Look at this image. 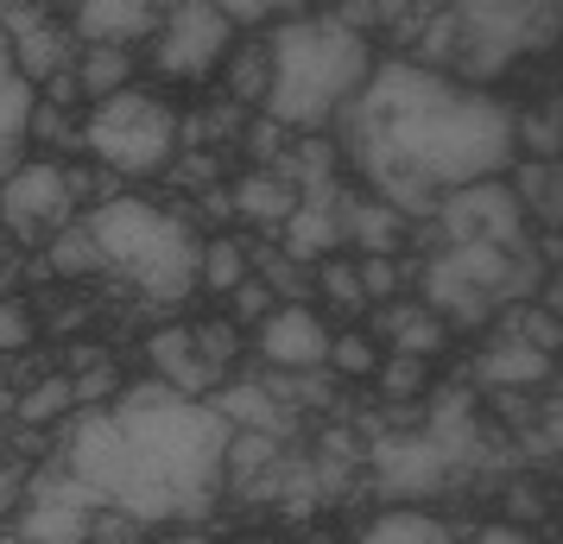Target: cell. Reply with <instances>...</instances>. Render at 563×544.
<instances>
[{
	"label": "cell",
	"instance_id": "10",
	"mask_svg": "<svg viewBox=\"0 0 563 544\" xmlns=\"http://www.w3.org/2000/svg\"><path fill=\"white\" fill-rule=\"evenodd\" d=\"M437 229L443 247H500V254H526V209L512 197L507 178L462 184L450 197H437Z\"/></svg>",
	"mask_w": 563,
	"mask_h": 544
},
{
	"label": "cell",
	"instance_id": "27",
	"mask_svg": "<svg viewBox=\"0 0 563 544\" xmlns=\"http://www.w3.org/2000/svg\"><path fill=\"white\" fill-rule=\"evenodd\" d=\"M500 336L526 342V348L544 355V362H558L563 355V317L544 311V304H507V311H500Z\"/></svg>",
	"mask_w": 563,
	"mask_h": 544
},
{
	"label": "cell",
	"instance_id": "9",
	"mask_svg": "<svg viewBox=\"0 0 563 544\" xmlns=\"http://www.w3.org/2000/svg\"><path fill=\"white\" fill-rule=\"evenodd\" d=\"M234 38L222 7L209 0H184V7H165V26L153 32V45L140 52V64L153 70L158 82H216V70L229 64Z\"/></svg>",
	"mask_w": 563,
	"mask_h": 544
},
{
	"label": "cell",
	"instance_id": "38",
	"mask_svg": "<svg viewBox=\"0 0 563 544\" xmlns=\"http://www.w3.org/2000/svg\"><path fill=\"white\" fill-rule=\"evenodd\" d=\"M558 544H563V539H558Z\"/></svg>",
	"mask_w": 563,
	"mask_h": 544
},
{
	"label": "cell",
	"instance_id": "20",
	"mask_svg": "<svg viewBox=\"0 0 563 544\" xmlns=\"http://www.w3.org/2000/svg\"><path fill=\"white\" fill-rule=\"evenodd\" d=\"M216 77H222V96H229L234 108L260 114V108H266V89H273V52H266V32H260V38H234L229 64H222Z\"/></svg>",
	"mask_w": 563,
	"mask_h": 544
},
{
	"label": "cell",
	"instance_id": "12",
	"mask_svg": "<svg viewBox=\"0 0 563 544\" xmlns=\"http://www.w3.org/2000/svg\"><path fill=\"white\" fill-rule=\"evenodd\" d=\"M77 45H114V52H146L153 32L165 26V7L153 0H82L64 13Z\"/></svg>",
	"mask_w": 563,
	"mask_h": 544
},
{
	"label": "cell",
	"instance_id": "6",
	"mask_svg": "<svg viewBox=\"0 0 563 544\" xmlns=\"http://www.w3.org/2000/svg\"><path fill=\"white\" fill-rule=\"evenodd\" d=\"M82 153L96 171L108 178H158L178 165V146H184V114L172 96L158 89H121L108 102L82 108Z\"/></svg>",
	"mask_w": 563,
	"mask_h": 544
},
{
	"label": "cell",
	"instance_id": "16",
	"mask_svg": "<svg viewBox=\"0 0 563 544\" xmlns=\"http://www.w3.org/2000/svg\"><path fill=\"white\" fill-rule=\"evenodd\" d=\"M298 203H305V197H298V184L285 178L279 165H260L247 178H234V190H229V215H241V222H254V229H266V234H279Z\"/></svg>",
	"mask_w": 563,
	"mask_h": 544
},
{
	"label": "cell",
	"instance_id": "13",
	"mask_svg": "<svg viewBox=\"0 0 563 544\" xmlns=\"http://www.w3.org/2000/svg\"><path fill=\"white\" fill-rule=\"evenodd\" d=\"M273 247H279L298 273H305V266H323V259H342L349 254V241H342V197H335V190L305 197V203L291 209V222L273 234Z\"/></svg>",
	"mask_w": 563,
	"mask_h": 544
},
{
	"label": "cell",
	"instance_id": "23",
	"mask_svg": "<svg viewBox=\"0 0 563 544\" xmlns=\"http://www.w3.org/2000/svg\"><path fill=\"white\" fill-rule=\"evenodd\" d=\"M355 544H456V532L424 507H386L355 532Z\"/></svg>",
	"mask_w": 563,
	"mask_h": 544
},
{
	"label": "cell",
	"instance_id": "24",
	"mask_svg": "<svg viewBox=\"0 0 563 544\" xmlns=\"http://www.w3.org/2000/svg\"><path fill=\"white\" fill-rule=\"evenodd\" d=\"M254 279V254L241 234H203V259H197V291L209 298H229L234 286Z\"/></svg>",
	"mask_w": 563,
	"mask_h": 544
},
{
	"label": "cell",
	"instance_id": "4",
	"mask_svg": "<svg viewBox=\"0 0 563 544\" xmlns=\"http://www.w3.org/2000/svg\"><path fill=\"white\" fill-rule=\"evenodd\" d=\"M82 229L102 254V279H128L146 304H184L197 291V259H203V229L165 203L146 197H96Z\"/></svg>",
	"mask_w": 563,
	"mask_h": 544
},
{
	"label": "cell",
	"instance_id": "33",
	"mask_svg": "<svg viewBox=\"0 0 563 544\" xmlns=\"http://www.w3.org/2000/svg\"><path fill=\"white\" fill-rule=\"evenodd\" d=\"M424 380H431V362H411V355H386L380 374H374V387H380L386 399H418Z\"/></svg>",
	"mask_w": 563,
	"mask_h": 544
},
{
	"label": "cell",
	"instance_id": "5",
	"mask_svg": "<svg viewBox=\"0 0 563 544\" xmlns=\"http://www.w3.org/2000/svg\"><path fill=\"white\" fill-rule=\"evenodd\" d=\"M437 26L443 32L431 38V57H418V64L450 70L456 82L482 89V82H494L500 70H512L519 57L558 45L563 7H494V0H487V7H456V13H443Z\"/></svg>",
	"mask_w": 563,
	"mask_h": 544
},
{
	"label": "cell",
	"instance_id": "15",
	"mask_svg": "<svg viewBox=\"0 0 563 544\" xmlns=\"http://www.w3.org/2000/svg\"><path fill=\"white\" fill-rule=\"evenodd\" d=\"M146 362H153L158 387H172L178 399H203L209 380H216L209 362H203V348H197V330H190V323H172V330L146 336Z\"/></svg>",
	"mask_w": 563,
	"mask_h": 544
},
{
	"label": "cell",
	"instance_id": "26",
	"mask_svg": "<svg viewBox=\"0 0 563 544\" xmlns=\"http://www.w3.org/2000/svg\"><path fill=\"white\" fill-rule=\"evenodd\" d=\"M386 336H393V355H411V362H431L443 355V342H450V323L424 304H411V311H393L386 317Z\"/></svg>",
	"mask_w": 563,
	"mask_h": 544
},
{
	"label": "cell",
	"instance_id": "29",
	"mask_svg": "<svg viewBox=\"0 0 563 544\" xmlns=\"http://www.w3.org/2000/svg\"><path fill=\"white\" fill-rule=\"evenodd\" d=\"M45 266H52L57 279H102V254H96V241H89V229H64L45 247Z\"/></svg>",
	"mask_w": 563,
	"mask_h": 544
},
{
	"label": "cell",
	"instance_id": "17",
	"mask_svg": "<svg viewBox=\"0 0 563 544\" xmlns=\"http://www.w3.org/2000/svg\"><path fill=\"white\" fill-rule=\"evenodd\" d=\"M380 468H386V493H399V507H406V493H431L443 475H450V449L437 437H399L380 449Z\"/></svg>",
	"mask_w": 563,
	"mask_h": 544
},
{
	"label": "cell",
	"instance_id": "3",
	"mask_svg": "<svg viewBox=\"0 0 563 544\" xmlns=\"http://www.w3.org/2000/svg\"><path fill=\"white\" fill-rule=\"evenodd\" d=\"M266 52H273V89H266V121L285 133H323L335 127L349 102H355L367 77H374V38H361L335 20L330 7L323 13H291L266 32Z\"/></svg>",
	"mask_w": 563,
	"mask_h": 544
},
{
	"label": "cell",
	"instance_id": "25",
	"mask_svg": "<svg viewBox=\"0 0 563 544\" xmlns=\"http://www.w3.org/2000/svg\"><path fill=\"white\" fill-rule=\"evenodd\" d=\"M512 197L526 215H544V222H563V165L558 158H526L512 171Z\"/></svg>",
	"mask_w": 563,
	"mask_h": 544
},
{
	"label": "cell",
	"instance_id": "21",
	"mask_svg": "<svg viewBox=\"0 0 563 544\" xmlns=\"http://www.w3.org/2000/svg\"><path fill=\"white\" fill-rule=\"evenodd\" d=\"M133 82H140V52H114V45H82L77 52V89L89 108L133 89Z\"/></svg>",
	"mask_w": 563,
	"mask_h": 544
},
{
	"label": "cell",
	"instance_id": "30",
	"mask_svg": "<svg viewBox=\"0 0 563 544\" xmlns=\"http://www.w3.org/2000/svg\"><path fill=\"white\" fill-rule=\"evenodd\" d=\"M380 342L367 336V330H335L330 336V362L323 367H335V374H342V380H374V374H380Z\"/></svg>",
	"mask_w": 563,
	"mask_h": 544
},
{
	"label": "cell",
	"instance_id": "7",
	"mask_svg": "<svg viewBox=\"0 0 563 544\" xmlns=\"http://www.w3.org/2000/svg\"><path fill=\"white\" fill-rule=\"evenodd\" d=\"M89 209H96L89 171L64 165V158L26 153L0 178V234H7V247H52L57 234L77 229Z\"/></svg>",
	"mask_w": 563,
	"mask_h": 544
},
{
	"label": "cell",
	"instance_id": "1",
	"mask_svg": "<svg viewBox=\"0 0 563 544\" xmlns=\"http://www.w3.org/2000/svg\"><path fill=\"white\" fill-rule=\"evenodd\" d=\"M335 127V153L361 190L406 215L519 165V114L494 89H468L418 57H380Z\"/></svg>",
	"mask_w": 563,
	"mask_h": 544
},
{
	"label": "cell",
	"instance_id": "28",
	"mask_svg": "<svg viewBox=\"0 0 563 544\" xmlns=\"http://www.w3.org/2000/svg\"><path fill=\"white\" fill-rule=\"evenodd\" d=\"M45 336V323H38V304L20 298V291H0V362H20L32 355Z\"/></svg>",
	"mask_w": 563,
	"mask_h": 544
},
{
	"label": "cell",
	"instance_id": "2",
	"mask_svg": "<svg viewBox=\"0 0 563 544\" xmlns=\"http://www.w3.org/2000/svg\"><path fill=\"white\" fill-rule=\"evenodd\" d=\"M229 418L209 399H178L146 374L114 392V406L64 424L57 468L89 507L128 513L133 525H165L216 500L229 481Z\"/></svg>",
	"mask_w": 563,
	"mask_h": 544
},
{
	"label": "cell",
	"instance_id": "36",
	"mask_svg": "<svg viewBox=\"0 0 563 544\" xmlns=\"http://www.w3.org/2000/svg\"><path fill=\"white\" fill-rule=\"evenodd\" d=\"M0 544H26V539H20V532H13V525H0Z\"/></svg>",
	"mask_w": 563,
	"mask_h": 544
},
{
	"label": "cell",
	"instance_id": "35",
	"mask_svg": "<svg viewBox=\"0 0 563 544\" xmlns=\"http://www.w3.org/2000/svg\"><path fill=\"white\" fill-rule=\"evenodd\" d=\"M468 544H538V539L526 532V525H512V519H494V525H482Z\"/></svg>",
	"mask_w": 563,
	"mask_h": 544
},
{
	"label": "cell",
	"instance_id": "18",
	"mask_svg": "<svg viewBox=\"0 0 563 544\" xmlns=\"http://www.w3.org/2000/svg\"><path fill=\"white\" fill-rule=\"evenodd\" d=\"M26 121H32V82L20 77V64H13V52H7V32H0V178L32 153Z\"/></svg>",
	"mask_w": 563,
	"mask_h": 544
},
{
	"label": "cell",
	"instance_id": "22",
	"mask_svg": "<svg viewBox=\"0 0 563 544\" xmlns=\"http://www.w3.org/2000/svg\"><path fill=\"white\" fill-rule=\"evenodd\" d=\"M475 380H482V387H544V380H551V362L532 355L526 342L494 336L482 348V362H475Z\"/></svg>",
	"mask_w": 563,
	"mask_h": 544
},
{
	"label": "cell",
	"instance_id": "32",
	"mask_svg": "<svg viewBox=\"0 0 563 544\" xmlns=\"http://www.w3.org/2000/svg\"><path fill=\"white\" fill-rule=\"evenodd\" d=\"M317 286H323V304H335V311H361L367 298H361V279H355V259H323L317 266Z\"/></svg>",
	"mask_w": 563,
	"mask_h": 544
},
{
	"label": "cell",
	"instance_id": "34",
	"mask_svg": "<svg viewBox=\"0 0 563 544\" xmlns=\"http://www.w3.org/2000/svg\"><path fill=\"white\" fill-rule=\"evenodd\" d=\"M355 279H361V298L367 304H386L399 291V259H355Z\"/></svg>",
	"mask_w": 563,
	"mask_h": 544
},
{
	"label": "cell",
	"instance_id": "11",
	"mask_svg": "<svg viewBox=\"0 0 563 544\" xmlns=\"http://www.w3.org/2000/svg\"><path fill=\"white\" fill-rule=\"evenodd\" d=\"M330 317L317 311L310 298H298V304H279V311L266 317L254 330V348L260 362L273 367V374H310V367L330 362Z\"/></svg>",
	"mask_w": 563,
	"mask_h": 544
},
{
	"label": "cell",
	"instance_id": "8",
	"mask_svg": "<svg viewBox=\"0 0 563 544\" xmlns=\"http://www.w3.org/2000/svg\"><path fill=\"white\" fill-rule=\"evenodd\" d=\"M538 266H526V254H500V247H437V259L424 266V311H437L450 330L456 323H487L500 317L526 291Z\"/></svg>",
	"mask_w": 563,
	"mask_h": 544
},
{
	"label": "cell",
	"instance_id": "19",
	"mask_svg": "<svg viewBox=\"0 0 563 544\" xmlns=\"http://www.w3.org/2000/svg\"><path fill=\"white\" fill-rule=\"evenodd\" d=\"M77 418V380L70 374H45L32 387H13V431H38L52 437L57 424Z\"/></svg>",
	"mask_w": 563,
	"mask_h": 544
},
{
	"label": "cell",
	"instance_id": "37",
	"mask_svg": "<svg viewBox=\"0 0 563 544\" xmlns=\"http://www.w3.org/2000/svg\"><path fill=\"white\" fill-rule=\"evenodd\" d=\"M0 456H13V443H7V424H0Z\"/></svg>",
	"mask_w": 563,
	"mask_h": 544
},
{
	"label": "cell",
	"instance_id": "31",
	"mask_svg": "<svg viewBox=\"0 0 563 544\" xmlns=\"http://www.w3.org/2000/svg\"><path fill=\"white\" fill-rule=\"evenodd\" d=\"M222 304H229V311H222V317H229L234 330H260L266 317L279 311V291H273V286H266V279H260V273H254V279H247V286H234L229 298H222Z\"/></svg>",
	"mask_w": 563,
	"mask_h": 544
},
{
	"label": "cell",
	"instance_id": "14",
	"mask_svg": "<svg viewBox=\"0 0 563 544\" xmlns=\"http://www.w3.org/2000/svg\"><path fill=\"white\" fill-rule=\"evenodd\" d=\"M406 229H411L406 209L380 203V197H367V190H349V197H342V241L355 247V259H399Z\"/></svg>",
	"mask_w": 563,
	"mask_h": 544
}]
</instances>
